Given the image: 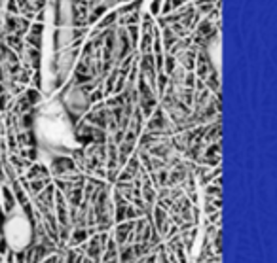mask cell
Returning a JSON list of instances; mask_svg holds the SVG:
<instances>
[{
    "mask_svg": "<svg viewBox=\"0 0 277 263\" xmlns=\"http://www.w3.org/2000/svg\"><path fill=\"white\" fill-rule=\"evenodd\" d=\"M2 235H4L6 245L12 250H16V252L25 250L33 241V226H31L29 216L21 208L12 210L2 226Z\"/></svg>",
    "mask_w": 277,
    "mask_h": 263,
    "instance_id": "7a4b0ae2",
    "label": "cell"
},
{
    "mask_svg": "<svg viewBox=\"0 0 277 263\" xmlns=\"http://www.w3.org/2000/svg\"><path fill=\"white\" fill-rule=\"evenodd\" d=\"M36 136L42 150L52 155H65L76 150V136L59 104H50L36 119Z\"/></svg>",
    "mask_w": 277,
    "mask_h": 263,
    "instance_id": "6da1fadb",
    "label": "cell"
}]
</instances>
